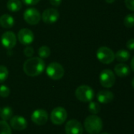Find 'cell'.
Here are the masks:
<instances>
[{"instance_id":"obj_13","label":"cell","mask_w":134,"mask_h":134,"mask_svg":"<svg viewBox=\"0 0 134 134\" xmlns=\"http://www.w3.org/2000/svg\"><path fill=\"white\" fill-rule=\"evenodd\" d=\"M65 130L66 134H83L84 132L83 126L76 119L68 121L66 124Z\"/></svg>"},{"instance_id":"obj_17","label":"cell","mask_w":134,"mask_h":134,"mask_svg":"<svg viewBox=\"0 0 134 134\" xmlns=\"http://www.w3.org/2000/svg\"><path fill=\"white\" fill-rule=\"evenodd\" d=\"M14 25V19L9 14H3L0 16V26L3 28H10Z\"/></svg>"},{"instance_id":"obj_14","label":"cell","mask_w":134,"mask_h":134,"mask_svg":"<svg viewBox=\"0 0 134 134\" xmlns=\"http://www.w3.org/2000/svg\"><path fill=\"white\" fill-rule=\"evenodd\" d=\"M9 120H10L9 121L10 127L15 130L21 131L27 128V126H28L27 120L22 116L15 115V116H13Z\"/></svg>"},{"instance_id":"obj_4","label":"cell","mask_w":134,"mask_h":134,"mask_svg":"<svg viewBox=\"0 0 134 134\" xmlns=\"http://www.w3.org/2000/svg\"><path fill=\"white\" fill-rule=\"evenodd\" d=\"M96 57L101 63L104 64H109L112 63L115 59V53L113 50L107 46H101L97 49Z\"/></svg>"},{"instance_id":"obj_8","label":"cell","mask_w":134,"mask_h":134,"mask_svg":"<svg viewBox=\"0 0 134 134\" xmlns=\"http://www.w3.org/2000/svg\"><path fill=\"white\" fill-rule=\"evenodd\" d=\"M24 20L31 25H36L39 24L41 20V15L35 8H28L24 12Z\"/></svg>"},{"instance_id":"obj_9","label":"cell","mask_w":134,"mask_h":134,"mask_svg":"<svg viewBox=\"0 0 134 134\" xmlns=\"http://www.w3.org/2000/svg\"><path fill=\"white\" fill-rule=\"evenodd\" d=\"M1 43L7 49H13L17 44V37L13 31H6L1 36Z\"/></svg>"},{"instance_id":"obj_31","label":"cell","mask_w":134,"mask_h":134,"mask_svg":"<svg viewBox=\"0 0 134 134\" xmlns=\"http://www.w3.org/2000/svg\"><path fill=\"white\" fill-rule=\"evenodd\" d=\"M62 0H50V2L54 6H59L62 3Z\"/></svg>"},{"instance_id":"obj_20","label":"cell","mask_w":134,"mask_h":134,"mask_svg":"<svg viewBox=\"0 0 134 134\" xmlns=\"http://www.w3.org/2000/svg\"><path fill=\"white\" fill-rule=\"evenodd\" d=\"M13 109L10 107H4L0 110V117L6 122L13 117Z\"/></svg>"},{"instance_id":"obj_11","label":"cell","mask_w":134,"mask_h":134,"mask_svg":"<svg viewBox=\"0 0 134 134\" xmlns=\"http://www.w3.org/2000/svg\"><path fill=\"white\" fill-rule=\"evenodd\" d=\"M31 119L36 125L43 126L45 125L48 120V114L43 109H36L32 112Z\"/></svg>"},{"instance_id":"obj_2","label":"cell","mask_w":134,"mask_h":134,"mask_svg":"<svg viewBox=\"0 0 134 134\" xmlns=\"http://www.w3.org/2000/svg\"><path fill=\"white\" fill-rule=\"evenodd\" d=\"M84 126L87 133L89 134H99L103 130V123L99 116L92 115L85 119Z\"/></svg>"},{"instance_id":"obj_34","label":"cell","mask_w":134,"mask_h":134,"mask_svg":"<svg viewBox=\"0 0 134 134\" xmlns=\"http://www.w3.org/2000/svg\"><path fill=\"white\" fill-rule=\"evenodd\" d=\"M132 86H133V88L134 89V78L133 79V81H132Z\"/></svg>"},{"instance_id":"obj_5","label":"cell","mask_w":134,"mask_h":134,"mask_svg":"<svg viewBox=\"0 0 134 134\" xmlns=\"http://www.w3.org/2000/svg\"><path fill=\"white\" fill-rule=\"evenodd\" d=\"M46 72L47 76L51 79L59 80L63 77L65 74V70L59 63L52 62L47 67Z\"/></svg>"},{"instance_id":"obj_12","label":"cell","mask_w":134,"mask_h":134,"mask_svg":"<svg viewBox=\"0 0 134 134\" xmlns=\"http://www.w3.org/2000/svg\"><path fill=\"white\" fill-rule=\"evenodd\" d=\"M17 38L22 45L28 46L34 41V34L30 29L22 28L18 31Z\"/></svg>"},{"instance_id":"obj_35","label":"cell","mask_w":134,"mask_h":134,"mask_svg":"<svg viewBox=\"0 0 134 134\" xmlns=\"http://www.w3.org/2000/svg\"><path fill=\"white\" fill-rule=\"evenodd\" d=\"M101 134H110V133H101Z\"/></svg>"},{"instance_id":"obj_3","label":"cell","mask_w":134,"mask_h":134,"mask_svg":"<svg viewBox=\"0 0 134 134\" xmlns=\"http://www.w3.org/2000/svg\"><path fill=\"white\" fill-rule=\"evenodd\" d=\"M75 96L77 100L81 102H90L93 100L95 93L94 90L87 85H82L77 88Z\"/></svg>"},{"instance_id":"obj_26","label":"cell","mask_w":134,"mask_h":134,"mask_svg":"<svg viewBox=\"0 0 134 134\" xmlns=\"http://www.w3.org/2000/svg\"><path fill=\"white\" fill-rule=\"evenodd\" d=\"M9 93H10V90L8 86H6L5 85L0 86V97H1L6 98L9 97Z\"/></svg>"},{"instance_id":"obj_15","label":"cell","mask_w":134,"mask_h":134,"mask_svg":"<svg viewBox=\"0 0 134 134\" xmlns=\"http://www.w3.org/2000/svg\"><path fill=\"white\" fill-rule=\"evenodd\" d=\"M114 93L109 90H101L97 94V100L103 104H107L114 100Z\"/></svg>"},{"instance_id":"obj_22","label":"cell","mask_w":134,"mask_h":134,"mask_svg":"<svg viewBox=\"0 0 134 134\" xmlns=\"http://www.w3.org/2000/svg\"><path fill=\"white\" fill-rule=\"evenodd\" d=\"M0 134H12L10 126L6 121H0Z\"/></svg>"},{"instance_id":"obj_28","label":"cell","mask_w":134,"mask_h":134,"mask_svg":"<svg viewBox=\"0 0 134 134\" xmlns=\"http://www.w3.org/2000/svg\"><path fill=\"white\" fill-rule=\"evenodd\" d=\"M126 6L131 11H134V0H125Z\"/></svg>"},{"instance_id":"obj_6","label":"cell","mask_w":134,"mask_h":134,"mask_svg":"<svg viewBox=\"0 0 134 134\" xmlns=\"http://www.w3.org/2000/svg\"><path fill=\"white\" fill-rule=\"evenodd\" d=\"M67 119V112L64 108L57 107L51 113V121L54 125H62Z\"/></svg>"},{"instance_id":"obj_19","label":"cell","mask_w":134,"mask_h":134,"mask_svg":"<svg viewBox=\"0 0 134 134\" xmlns=\"http://www.w3.org/2000/svg\"><path fill=\"white\" fill-rule=\"evenodd\" d=\"M115 58L119 62H126L130 57V53L129 51L125 50V49H120L118 50L116 53H115Z\"/></svg>"},{"instance_id":"obj_27","label":"cell","mask_w":134,"mask_h":134,"mask_svg":"<svg viewBox=\"0 0 134 134\" xmlns=\"http://www.w3.org/2000/svg\"><path fill=\"white\" fill-rule=\"evenodd\" d=\"M24 54L27 57H32V55L34 54V49H33V48L31 47V46H26L24 49Z\"/></svg>"},{"instance_id":"obj_23","label":"cell","mask_w":134,"mask_h":134,"mask_svg":"<svg viewBox=\"0 0 134 134\" xmlns=\"http://www.w3.org/2000/svg\"><path fill=\"white\" fill-rule=\"evenodd\" d=\"M100 105L97 102H93L90 101L88 104V111L92 114V115H97L100 111Z\"/></svg>"},{"instance_id":"obj_10","label":"cell","mask_w":134,"mask_h":134,"mask_svg":"<svg viewBox=\"0 0 134 134\" xmlns=\"http://www.w3.org/2000/svg\"><path fill=\"white\" fill-rule=\"evenodd\" d=\"M59 18V13L56 9L54 8H49L45 9L42 15L41 19L43 21L47 24H51L55 23Z\"/></svg>"},{"instance_id":"obj_30","label":"cell","mask_w":134,"mask_h":134,"mask_svg":"<svg viewBox=\"0 0 134 134\" xmlns=\"http://www.w3.org/2000/svg\"><path fill=\"white\" fill-rule=\"evenodd\" d=\"M25 5H36L40 0H21Z\"/></svg>"},{"instance_id":"obj_7","label":"cell","mask_w":134,"mask_h":134,"mask_svg":"<svg viewBox=\"0 0 134 134\" xmlns=\"http://www.w3.org/2000/svg\"><path fill=\"white\" fill-rule=\"evenodd\" d=\"M115 75L110 69H104L100 75V82L102 86L105 88H111L115 83Z\"/></svg>"},{"instance_id":"obj_18","label":"cell","mask_w":134,"mask_h":134,"mask_svg":"<svg viewBox=\"0 0 134 134\" xmlns=\"http://www.w3.org/2000/svg\"><path fill=\"white\" fill-rule=\"evenodd\" d=\"M6 7L11 12H17L21 9L22 3L20 0H8Z\"/></svg>"},{"instance_id":"obj_16","label":"cell","mask_w":134,"mask_h":134,"mask_svg":"<svg viewBox=\"0 0 134 134\" xmlns=\"http://www.w3.org/2000/svg\"><path fill=\"white\" fill-rule=\"evenodd\" d=\"M115 72L118 77L124 78V77H126V76H128L130 75V68L126 64L120 63V64H118L117 65H115Z\"/></svg>"},{"instance_id":"obj_21","label":"cell","mask_w":134,"mask_h":134,"mask_svg":"<svg viewBox=\"0 0 134 134\" xmlns=\"http://www.w3.org/2000/svg\"><path fill=\"white\" fill-rule=\"evenodd\" d=\"M38 54H39V57L42 59L47 58L51 55V49L47 46H42L38 49Z\"/></svg>"},{"instance_id":"obj_32","label":"cell","mask_w":134,"mask_h":134,"mask_svg":"<svg viewBox=\"0 0 134 134\" xmlns=\"http://www.w3.org/2000/svg\"><path fill=\"white\" fill-rule=\"evenodd\" d=\"M130 66H131V69L134 71V57H133L132 60H131V64H130Z\"/></svg>"},{"instance_id":"obj_24","label":"cell","mask_w":134,"mask_h":134,"mask_svg":"<svg viewBox=\"0 0 134 134\" xmlns=\"http://www.w3.org/2000/svg\"><path fill=\"white\" fill-rule=\"evenodd\" d=\"M124 25L129 28L134 27V13H130L124 18Z\"/></svg>"},{"instance_id":"obj_1","label":"cell","mask_w":134,"mask_h":134,"mask_svg":"<svg viewBox=\"0 0 134 134\" xmlns=\"http://www.w3.org/2000/svg\"><path fill=\"white\" fill-rule=\"evenodd\" d=\"M45 69V62L40 57H29L23 65L24 72L30 76L36 77L42 74Z\"/></svg>"},{"instance_id":"obj_33","label":"cell","mask_w":134,"mask_h":134,"mask_svg":"<svg viewBox=\"0 0 134 134\" xmlns=\"http://www.w3.org/2000/svg\"><path fill=\"white\" fill-rule=\"evenodd\" d=\"M105 2H107V3H113V2H115V0H105Z\"/></svg>"},{"instance_id":"obj_25","label":"cell","mask_w":134,"mask_h":134,"mask_svg":"<svg viewBox=\"0 0 134 134\" xmlns=\"http://www.w3.org/2000/svg\"><path fill=\"white\" fill-rule=\"evenodd\" d=\"M9 75V71L6 66L0 65V83L4 82Z\"/></svg>"},{"instance_id":"obj_29","label":"cell","mask_w":134,"mask_h":134,"mask_svg":"<svg viewBox=\"0 0 134 134\" xmlns=\"http://www.w3.org/2000/svg\"><path fill=\"white\" fill-rule=\"evenodd\" d=\"M126 47L130 50H134V38H130L126 42Z\"/></svg>"}]
</instances>
